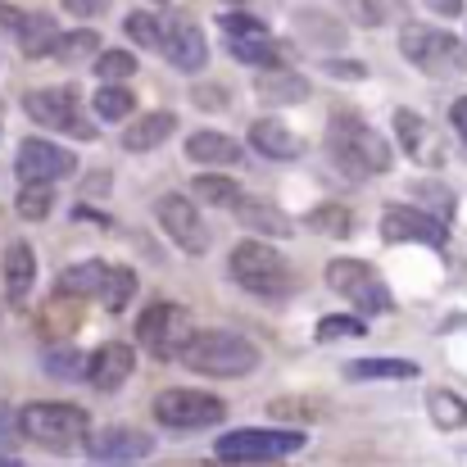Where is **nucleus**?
<instances>
[{
	"label": "nucleus",
	"instance_id": "obj_20",
	"mask_svg": "<svg viewBox=\"0 0 467 467\" xmlns=\"http://www.w3.org/2000/svg\"><path fill=\"white\" fill-rule=\"evenodd\" d=\"M32 282H36V254H32L27 241H14L5 250V296L18 305V300H27Z\"/></svg>",
	"mask_w": 467,
	"mask_h": 467
},
{
	"label": "nucleus",
	"instance_id": "obj_8",
	"mask_svg": "<svg viewBox=\"0 0 467 467\" xmlns=\"http://www.w3.org/2000/svg\"><path fill=\"white\" fill-rule=\"evenodd\" d=\"M155 418L168 431H200V427H218L227 418V404L204 390H163L155 400Z\"/></svg>",
	"mask_w": 467,
	"mask_h": 467
},
{
	"label": "nucleus",
	"instance_id": "obj_48",
	"mask_svg": "<svg viewBox=\"0 0 467 467\" xmlns=\"http://www.w3.org/2000/svg\"><path fill=\"white\" fill-rule=\"evenodd\" d=\"M236 5H241V0H236Z\"/></svg>",
	"mask_w": 467,
	"mask_h": 467
},
{
	"label": "nucleus",
	"instance_id": "obj_45",
	"mask_svg": "<svg viewBox=\"0 0 467 467\" xmlns=\"http://www.w3.org/2000/svg\"><path fill=\"white\" fill-rule=\"evenodd\" d=\"M436 14H445V18H454V14H463V0H427Z\"/></svg>",
	"mask_w": 467,
	"mask_h": 467
},
{
	"label": "nucleus",
	"instance_id": "obj_37",
	"mask_svg": "<svg viewBox=\"0 0 467 467\" xmlns=\"http://www.w3.org/2000/svg\"><path fill=\"white\" fill-rule=\"evenodd\" d=\"M96 73H100L105 82H123V78H132V73H137V59H132L128 50H109V55H100V59H96Z\"/></svg>",
	"mask_w": 467,
	"mask_h": 467
},
{
	"label": "nucleus",
	"instance_id": "obj_30",
	"mask_svg": "<svg viewBox=\"0 0 467 467\" xmlns=\"http://www.w3.org/2000/svg\"><path fill=\"white\" fill-rule=\"evenodd\" d=\"M132 296H137V273H132V268H109L105 291H100V305L109 313H123L132 305Z\"/></svg>",
	"mask_w": 467,
	"mask_h": 467
},
{
	"label": "nucleus",
	"instance_id": "obj_29",
	"mask_svg": "<svg viewBox=\"0 0 467 467\" xmlns=\"http://www.w3.org/2000/svg\"><path fill=\"white\" fill-rule=\"evenodd\" d=\"M427 413H431V422L445 427V431L467 427V404L454 395V390H431V395H427Z\"/></svg>",
	"mask_w": 467,
	"mask_h": 467
},
{
	"label": "nucleus",
	"instance_id": "obj_18",
	"mask_svg": "<svg viewBox=\"0 0 467 467\" xmlns=\"http://www.w3.org/2000/svg\"><path fill=\"white\" fill-rule=\"evenodd\" d=\"M250 141H254V150L268 159H300L305 155V141L286 128V123H277V119H259L254 128H250Z\"/></svg>",
	"mask_w": 467,
	"mask_h": 467
},
{
	"label": "nucleus",
	"instance_id": "obj_10",
	"mask_svg": "<svg viewBox=\"0 0 467 467\" xmlns=\"http://www.w3.org/2000/svg\"><path fill=\"white\" fill-rule=\"evenodd\" d=\"M23 109H27V119H32V123H41V128H68L73 137L96 141V128L78 119V91H73V87L27 91V96H23Z\"/></svg>",
	"mask_w": 467,
	"mask_h": 467
},
{
	"label": "nucleus",
	"instance_id": "obj_40",
	"mask_svg": "<svg viewBox=\"0 0 467 467\" xmlns=\"http://www.w3.org/2000/svg\"><path fill=\"white\" fill-rule=\"evenodd\" d=\"M105 5L109 0H64V9L78 14V18H96V14H105Z\"/></svg>",
	"mask_w": 467,
	"mask_h": 467
},
{
	"label": "nucleus",
	"instance_id": "obj_17",
	"mask_svg": "<svg viewBox=\"0 0 467 467\" xmlns=\"http://www.w3.org/2000/svg\"><path fill=\"white\" fill-rule=\"evenodd\" d=\"M232 213H236L241 227L264 232V236H291V232H296V223H291L277 204H268V200H259V195H241V200L232 204Z\"/></svg>",
	"mask_w": 467,
	"mask_h": 467
},
{
	"label": "nucleus",
	"instance_id": "obj_43",
	"mask_svg": "<svg viewBox=\"0 0 467 467\" xmlns=\"http://www.w3.org/2000/svg\"><path fill=\"white\" fill-rule=\"evenodd\" d=\"M450 119H454V128H459V137L467 141V96L454 100V109H450Z\"/></svg>",
	"mask_w": 467,
	"mask_h": 467
},
{
	"label": "nucleus",
	"instance_id": "obj_32",
	"mask_svg": "<svg viewBox=\"0 0 467 467\" xmlns=\"http://www.w3.org/2000/svg\"><path fill=\"white\" fill-rule=\"evenodd\" d=\"M14 209L23 213V218H46L50 209H55V191H50V182H23V191H18V200H14Z\"/></svg>",
	"mask_w": 467,
	"mask_h": 467
},
{
	"label": "nucleus",
	"instance_id": "obj_28",
	"mask_svg": "<svg viewBox=\"0 0 467 467\" xmlns=\"http://www.w3.org/2000/svg\"><path fill=\"white\" fill-rule=\"evenodd\" d=\"M96 119L100 123H119V119H128L132 114V105H137V96L128 91V87H119V82H109V87H100L96 91Z\"/></svg>",
	"mask_w": 467,
	"mask_h": 467
},
{
	"label": "nucleus",
	"instance_id": "obj_34",
	"mask_svg": "<svg viewBox=\"0 0 467 467\" xmlns=\"http://www.w3.org/2000/svg\"><path fill=\"white\" fill-rule=\"evenodd\" d=\"M218 27H223V41H264L268 36V27L250 14H223Z\"/></svg>",
	"mask_w": 467,
	"mask_h": 467
},
{
	"label": "nucleus",
	"instance_id": "obj_9",
	"mask_svg": "<svg viewBox=\"0 0 467 467\" xmlns=\"http://www.w3.org/2000/svg\"><path fill=\"white\" fill-rule=\"evenodd\" d=\"M327 282H331V291H340L345 300H354L363 313L390 309L386 282H381L368 264H358V259H331V264H327Z\"/></svg>",
	"mask_w": 467,
	"mask_h": 467
},
{
	"label": "nucleus",
	"instance_id": "obj_6",
	"mask_svg": "<svg viewBox=\"0 0 467 467\" xmlns=\"http://www.w3.org/2000/svg\"><path fill=\"white\" fill-rule=\"evenodd\" d=\"M305 431H277V427H241V431H227L213 454L223 463H268V459H286L296 450H305Z\"/></svg>",
	"mask_w": 467,
	"mask_h": 467
},
{
	"label": "nucleus",
	"instance_id": "obj_19",
	"mask_svg": "<svg viewBox=\"0 0 467 467\" xmlns=\"http://www.w3.org/2000/svg\"><path fill=\"white\" fill-rule=\"evenodd\" d=\"M59 36H64V32L55 27V18H50L46 9H32V14H23V23H18V50H23L27 59L55 55Z\"/></svg>",
	"mask_w": 467,
	"mask_h": 467
},
{
	"label": "nucleus",
	"instance_id": "obj_24",
	"mask_svg": "<svg viewBox=\"0 0 467 467\" xmlns=\"http://www.w3.org/2000/svg\"><path fill=\"white\" fill-rule=\"evenodd\" d=\"M395 128H400V137H404V150L413 159H422V163H436V146H431V128L418 119V114H409V109H400L395 114Z\"/></svg>",
	"mask_w": 467,
	"mask_h": 467
},
{
	"label": "nucleus",
	"instance_id": "obj_21",
	"mask_svg": "<svg viewBox=\"0 0 467 467\" xmlns=\"http://www.w3.org/2000/svg\"><path fill=\"white\" fill-rule=\"evenodd\" d=\"M254 91L268 100V105H300L305 96H309V82L300 78V73H291V68H268L259 82H254Z\"/></svg>",
	"mask_w": 467,
	"mask_h": 467
},
{
	"label": "nucleus",
	"instance_id": "obj_26",
	"mask_svg": "<svg viewBox=\"0 0 467 467\" xmlns=\"http://www.w3.org/2000/svg\"><path fill=\"white\" fill-rule=\"evenodd\" d=\"M349 377L354 381H409V377H418V368L409 363V358H358V363H349Z\"/></svg>",
	"mask_w": 467,
	"mask_h": 467
},
{
	"label": "nucleus",
	"instance_id": "obj_16",
	"mask_svg": "<svg viewBox=\"0 0 467 467\" xmlns=\"http://www.w3.org/2000/svg\"><path fill=\"white\" fill-rule=\"evenodd\" d=\"M132 345H123V340H114V345H100L96 354H91V368H87V381L96 386V390H119L128 377H132Z\"/></svg>",
	"mask_w": 467,
	"mask_h": 467
},
{
	"label": "nucleus",
	"instance_id": "obj_31",
	"mask_svg": "<svg viewBox=\"0 0 467 467\" xmlns=\"http://www.w3.org/2000/svg\"><path fill=\"white\" fill-rule=\"evenodd\" d=\"M96 50H100V32L78 27V32H64V36H59L55 59H59V64H78V59H87V55H96Z\"/></svg>",
	"mask_w": 467,
	"mask_h": 467
},
{
	"label": "nucleus",
	"instance_id": "obj_36",
	"mask_svg": "<svg viewBox=\"0 0 467 467\" xmlns=\"http://www.w3.org/2000/svg\"><path fill=\"white\" fill-rule=\"evenodd\" d=\"M195 195H204L209 204H223V209H232L241 200V191H236L232 177H195Z\"/></svg>",
	"mask_w": 467,
	"mask_h": 467
},
{
	"label": "nucleus",
	"instance_id": "obj_13",
	"mask_svg": "<svg viewBox=\"0 0 467 467\" xmlns=\"http://www.w3.org/2000/svg\"><path fill=\"white\" fill-rule=\"evenodd\" d=\"M381 236L386 241H422L431 250H445V223L436 213H422L409 204H390L381 213Z\"/></svg>",
	"mask_w": 467,
	"mask_h": 467
},
{
	"label": "nucleus",
	"instance_id": "obj_3",
	"mask_svg": "<svg viewBox=\"0 0 467 467\" xmlns=\"http://www.w3.org/2000/svg\"><path fill=\"white\" fill-rule=\"evenodd\" d=\"M227 268H232L236 286H245L250 296H264V300H282V296H291V286H296L291 264H286L277 250H268L264 241H241V245L232 250Z\"/></svg>",
	"mask_w": 467,
	"mask_h": 467
},
{
	"label": "nucleus",
	"instance_id": "obj_33",
	"mask_svg": "<svg viewBox=\"0 0 467 467\" xmlns=\"http://www.w3.org/2000/svg\"><path fill=\"white\" fill-rule=\"evenodd\" d=\"M305 223L313 232H322V236H345L349 232V209L345 204H317Z\"/></svg>",
	"mask_w": 467,
	"mask_h": 467
},
{
	"label": "nucleus",
	"instance_id": "obj_46",
	"mask_svg": "<svg viewBox=\"0 0 467 467\" xmlns=\"http://www.w3.org/2000/svg\"><path fill=\"white\" fill-rule=\"evenodd\" d=\"M363 14L368 18H386L390 14V0H363Z\"/></svg>",
	"mask_w": 467,
	"mask_h": 467
},
{
	"label": "nucleus",
	"instance_id": "obj_25",
	"mask_svg": "<svg viewBox=\"0 0 467 467\" xmlns=\"http://www.w3.org/2000/svg\"><path fill=\"white\" fill-rule=\"evenodd\" d=\"M105 277H109V268L105 264H78V268H68L64 277H59V291L68 296V300H87V296H100L105 291Z\"/></svg>",
	"mask_w": 467,
	"mask_h": 467
},
{
	"label": "nucleus",
	"instance_id": "obj_35",
	"mask_svg": "<svg viewBox=\"0 0 467 467\" xmlns=\"http://www.w3.org/2000/svg\"><path fill=\"white\" fill-rule=\"evenodd\" d=\"M87 368H91V358H82L78 349H50V354H46V372H50V377L73 381V377H87Z\"/></svg>",
	"mask_w": 467,
	"mask_h": 467
},
{
	"label": "nucleus",
	"instance_id": "obj_27",
	"mask_svg": "<svg viewBox=\"0 0 467 467\" xmlns=\"http://www.w3.org/2000/svg\"><path fill=\"white\" fill-rule=\"evenodd\" d=\"M296 32H300L309 46H340V41H345V27H340L331 14H317V9L296 14Z\"/></svg>",
	"mask_w": 467,
	"mask_h": 467
},
{
	"label": "nucleus",
	"instance_id": "obj_14",
	"mask_svg": "<svg viewBox=\"0 0 467 467\" xmlns=\"http://www.w3.org/2000/svg\"><path fill=\"white\" fill-rule=\"evenodd\" d=\"M159 50H163L182 73H195V68H204V59H209L204 32H200L186 14H172V18L163 23V41H159Z\"/></svg>",
	"mask_w": 467,
	"mask_h": 467
},
{
	"label": "nucleus",
	"instance_id": "obj_41",
	"mask_svg": "<svg viewBox=\"0 0 467 467\" xmlns=\"http://www.w3.org/2000/svg\"><path fill=\"white\" fill-rule=\"evenodd\" d=\"M327 73H331V78H349V82H358V78H363V64H354V59H331Z\"/></svg>",
	"mask_w": 467,
	"mask_h": 467
},
{
	"label": "nucleus",
	"instance_id": "obj_7",
	"mask_svg": "<svg viewBox=\"0 0 467 467\" xmlns=\"http://www.w3.org/2000/svg\"><path fill=\"white\" fill-rule=\"evenodd\" d=\"M191 336H195L191 331V313L182 309V305H150V309L141 313V322H137L141 349L163 358V363H182V349H186Z\"/></svg>",
	"mask_w": 467,
	"mask_h": 467
},
{
	"label": "nucleus",
	"instance_id": "obj_39",
	"mask_svg": "<svg viewBox=\"0 0 467 467\" xmlns=\"http://www.w3.org/2000/svg\"><path fill=\"white\" fill-rule=\"evenodd\" d=\"M363 331H368V327H363L358 317H336V313H331V317L317 322V340H340V336H363Z\"/></svg>",
	"mask_w": 467,
	"mask_h": 467
},
{
	"label": "nucleus",
	"instance_id": "obj_22",
	"mask_svg": "<svg viewBox=\"0 0 467 467\" xmlns=\"http://www.w3.org/2000/svg\"><path fill=\"white\" fill-rule=\"evenodd\" d=\"M186 159L232 168V163H241V146H236L232 137H223V132H195V137L186 141Z\"/></svg>",
	"mask_w": 467,
	"mask_h": 467
},
{
	"label": "nucleus",
	"instance_id": "obj_4",
	"mask_svg": "<svg viewBox=\"0 0 467 467\" xmlns=\"http://www.w3.org/2000/svg\"><path fill=\"white\" fill-rule=\"evenodd\" d=\"M18 431H23V441H32L41 450L68 454L87 441V413L78 404H27L18 413Z\"/></svg>",
	"mask_w": 467,
	"mask_h": 467
},
{
	"label": "nucleus",
	"instance_id": "obj_1",
	"mask_svg": "<svg viewBox=\"0 0 467 467\" xmlns=\"http://www.w3.org/2000/svg\"><path fill=\"white\" fill-rule=\"evenodd\" d=\"M327 141H331V159H336V168L349 177V182H363V177H372V172H386L390 168V146L363 123V119H336L331 123V132H327Z\"/></svg>",
	"mask_w": 467,
	"mask_h": 467
},
{
	"label": "nucleus",
	"instance_id": "obj_42",
	"mask_svg": "<svg viewBox=\"0 0 467 467\" xmlns=\"http://www.w3.org/2000/svg\"><path fill=\"white\" fill-rule=\"evenodd\" d=\"M195 100H200V109H227V91H218V87H204Z\"/></svg>",
	"mask_w": 467,
	"mask_h": 467
},
{
	"label": "nucleus",
	"instance_id": "obj_47",
	"mask_svg": "<svg viewBox=\"0 0 467 467\" xmlns=\"http://www.w3.org/2000/svg\"><path fill=\"white\" fill-rule=\"evenodd\" d=\"M9 441V409H0V445Z\"/></svg>",
	"mask_w": 467,
	"mask_h": 467
},
{
	"label": "nucleus",
	"instance_id": "obj_2",
	"mask_svg": "<svg viewBox=\"0 0 467 467\" xmlns=\"http://www.w3.org/2000/svg\"><path fill=\"white\" fill-rule=\"evenodd\" d=\"M182 363L204 377H245L259 363V349L236 331H195L182 349Z\"/></svg>",
	"mask_w": 467,
	"mask_h": 467
},
{
	"label": "nucleus",
	"instance_id": "obj_44",
	"mask_svg": "<svg viewBox=\"0 0 467 467\" xmlns=\"http://www.w3.org/2000/svg\"><path fill=\"white\" fill-rule=\"evenodd\" d=\"M18 23H23V14H18L14 5H0V27H5V32H18Z\"/></svg>",
	"mask_w": 467,
	"mask_h": 467
},
{
	"label": "nucleus",
	"instance_id": "obj_15",
	"mask_svg": "<svg viewBox=\"0 0 467 467\" xmlns=\"http://www.w3.org/2000/svg\"><path fill=\"white\" fill-rule=\"evenodd\" d=\"M87 454L100 459V463H128V459L155 454V441L146 431H132V427H105L87 441Z\"/></svg>",
	"mask_w": 467,
	"mask_h": 467
},
{
	"label": "nucleus",
	"instance_id": "obj_38",
	"mask_svg": "<svg viewBox=\"0 0 467 467\" xmlns=\"http://www.w3.org/2000/svg\"><path fill=\"white\" fill-rule=\"evenodd\" d=\"M128 36L137 41V46H159L163 41V23H159L155 14H128Z\"/></svg>",
	"mask_w": 467,
	"mask_h": 467
},
{
	"label": "nucleus",
	"instance_id": "obj_23",
	"mask_svg": "<svg viewBox=\"0 0 467 467\" xmlns=\"http://www.w3.org/2000/svg\"><path fill=\"white\" fill-rule=\"evenodd\" d=\"M172 128H177V119L172 114H146V119H137L128 132H123V146L132 150V155H141V150H155L163 137H172Z\"/></svg>",
	"mask_w": 467,
	"mask_h": 467
},
{
	"label": "nucleus",
	"instance_id": "obj_5",
	"mask_svg": "<svg viewBox=\"0 0 467 467\" xmlns=\"http://www.w3.org/2000/svg\"><path fill=\"white\" fill-rule=\"evenodd\" d=\"M400 50L409 64H418L422 73L431 78H450V73H467V46L450 32H436V27H422V23H409L400 32Z\"/></svg>",
	"mask_w": 467,
	"mask_h": 467
},
{
	"label": "nucleus",
	"instance_id": "obj_11",
	"mask_svg": "<svg viewBox=\"0 0 467 467\" xmlns=\"http://www.w3.org/2000/svg\"><path fill=\"white\" fill-rule=\"evenodd\" d=\"M155 213H159V223H163V232H168L186 254H204V250H209V223L195 213V204H191L186 195H159Z\"/></svg>",
	"mask_w": 467,
	"mask_h": 467
},
{
	"label": "nucleus",
	"instance_id": "obj_12",
	"mask_svg": "<svg viewBox=\"0 0 467 467\" xmlns=\"http://www.w3.org/2000/svg\"><path fill=\"white\" fill-rule=\"evenodd\" d=\"M14 172H18V182H59V177H73L78 172V159L68 155L64 146H55V141L32 137V141L18 146Z\"/></svg>",
	"mask_w": 467,
	"mask_h": 467
}]
</instances>
